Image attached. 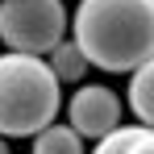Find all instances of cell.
I'll list each match as a JSON object with an SVG mask.
<instances>
[{"mask_svg":"<svg viewBox=\"0 0 154 154\" xmlns=\"http://www.w3.org/2000/svg\"><path fill=\"white\" fill-rule=\"evenodd\" d=\"M0 154H8V137H0Z\"/></svg>","mask_w":154,"mask_h":154,"instance_id":"cell-10","label":"cell"},{"mask_svg":"<svg viewBox=\"0 0 154 154\" xmlns=\"http://www.w3.org/2000/svg\"><path fill=\"white\" fill-rule=\"evenodd\" d=\"M33 146H29V154H83V137H79L71 125H46L38 137H29Z\"/></svg>","mask_w":154,"mask_h":154,"instance_id":"cell-7","label":"cell"},{"mask_svg":"<svg viewBox=\"0 0 154 154\" xmlns=\"http://www.w3.org/2000/svg\"><path fill=\"white\" fill-rule=\"evenodd\" d=\"M125 100H129V112L137 117V125L154 129V58H150V63H142V67L129 75Z\"/></svg>","mask_w":154,"mask_h":154,"instance_id":"cell-5","label":"cell"},{"mask_svg":"<svg viewBox=\"0 0 154 154\" xmlns=\"http://www.w3.org/2000/svg\"><path fill=\"white\" fill-rule=\"evenodd\" d=\"M67 121L79 137H96L121 129V96L104 83H79L75 96L67 100Z\"/></svg>","mask_w":154,"mask_h":154,"instance_id":"cell-4","label":"cell"},{"mask_svg":"<svg viewBox=\"0 0 154 154\" xmlns=\"http://www.w3.org/2000/svg\"><path fill=\"white\" fill-rule=\"evenodd\" d=\"M71 38L108 75H133L154 58V0H79Z\"/></svg>","mask_w":154,"mask_h":154,"instance_id":"cell-1","label":"cell"},{"mask_svg":"<svg viewBox=\"0 0 154 154\" xmlns=\"http://www.w3.org/2000/svg\"><path fill=\"white\" fill-rule=\"evenodd\" d=\"M129 154H154V129H142V137L129 146Z\"/></svg>","mask_w":154,"mask_h":154,"instance_id":"cell-9","label":"cell"},{"mask_svg":"<svg viewBox=\"0 0 154 154\" xmlns=\"http://www.w3.org/2000/svg\"><path fill=\"white\" fill-rule=\"evenodd\" d=\"M46 63L54 67V75H58V83H79V79L92 71V63H88V54L79 50L75 38H67V42H58L50 54H46Z\"/></svg>","mask_w":154,"mask_h":154,"instance_id":"cell-6","label":"cell"},{"mask_svg":"<svg viewBox=\"0 0 154 154\" xmlns=\"http://www.w3.org/2000/svg\"><path fill=\"white\" fill-rule=\"evenodd\" d=\"M142 129L146 125H121V129H112V133H104L100 142H96L92 154H129V146L142 137Z\"/></svg>","mask_w":154,"mask_h":154,"instance_id":"cell-8","label":"cell"},{"mask_svg":"<svg viewBox=\"0 0 154 154\" xmlns=\"http://www.w3.org/2000/svg\"><path fill=\"white\" fill-rule=\"evenodd\" d=\"M71 13L63 0H0V46L13 54H46L67 42Z\"/></svg>","mask_w":154,"mask_h":154,"instance_id":"cell-3","label":"cell"},{"mask_svg":"<svg viewBox=\"0 0 154 154\" xmlns=\"http://www.w3.org/2000/svg\"><path fill=\"white\" fill-rule=\"evenodd\" d=\"M63 108V83L38 54H0V137H38Z\"/></svg>","mask_w":154,"mask_h":154,"instance_id":"cell-2","label":"cell"}]
</instances>
